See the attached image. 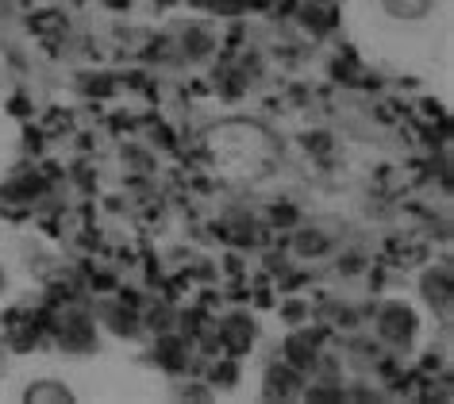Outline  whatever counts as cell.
I'll return each mask as SVG.
<instances>
[{
	"label": "cell",
	"mask_w": 454,
	"mask_h": 404,
	"mask_svg": "<svg viewBox=\"0 0 454 404\" xmlns=\"http://www.w3.org/2000/svg\"><path fill=\"white\" fill-rule=\"evenodd\" d=\"M378 8L393 24L416 27V24H427V19L439 12V0H378Z\"/></svg>",
	"instance_id": "6da1fadb"
},
{
	"label": "cell",
	"mask_w": 454,
	"mask_h": 404,
	"mask_svg": "<svg viewBox=\"0 0 454 404\" xmlns=\"http://www.w3.org/2000/svg\"><path fill=\"white\" fill-rule=\"evenodd\" d=\"M27 404H70L74 400V389H66L62 381H35L27 392H24Z\"/></svg>",
	"instance_id": "7a4b0ae2"
},
{
	"label": "cell",
	"mask_w": 454,
	"mask_h": 404,
	"mask_svg": "<svg viewBox=\"0 0 454 404\" xmlns=\"http://www.w3.org/2000/svg\"><path fill=\"white\" fill-rule=\"evenodd\" d=\"M4 289H8V274H4V266H0V297H4Z\"/></svg>",
	"instance_id": "3957f363"
}]
</instances>
